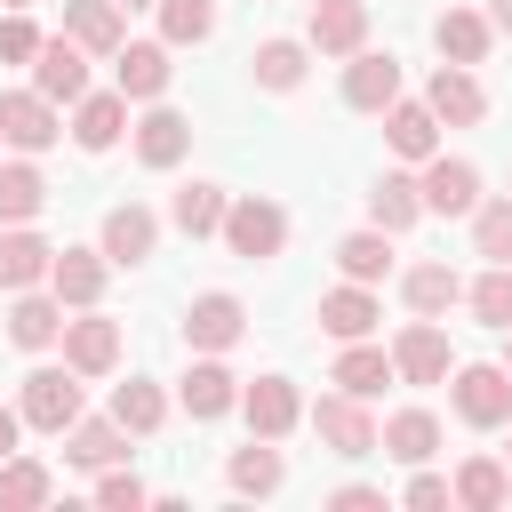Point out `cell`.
I'll use <instances>...</instances> for the list:
<instances>
[{
    "label": "cell",
    "instance_id": "1",
    "mask_svg": "<svg viewBox=\"0 0 512 512\" xmlns=\"http://www.w3.org/2000/svg\"><path fill=\"white\" fill-rule=\"evenodd\" d=\"M448 400H456V416H464V424L496 432V424H512V368H496V360H472V368H456Z\"/></svg>",
    "mask_w": 512,
    "mask_h": 512
},
{
    "label": "cell",
    "instance_id": "2",
    "mask_svg": "<svg viewBox=\"0 0 512 512\" xmlns=\"http://www.w3.org/2000/svg\"><path fill=\"white\" fill-rule=\"evenodd\" d=\"M24 424L32 432H72L80 424V368H32L24 376Z\"/></svg>",
    "mask_w": 512,
    "mask_h": 512
},
{
    "label": "cell",
    "instance_id": "3",
    "mask_svg": "<svg viewBox=\"0 0 512 512\" xmlns=\"http://www.w3.org/2000/svg\"><path fill=\"white\" fill-rule=\"evenodd\" d=\"M224 248L248 256V264H264V256L288 248V216H280L272 200H232V208H224Z\"/></svg>",
    "mask_w": 512,
    "mask_h": 512
},
{
    "label": "cell",
    "instance_id": "4",
    "mask_svg": "<svg viewBox=\"0 0 512 512\" xmlns=\"http://www.w3.org/2000/svg\"><path fill=\"white\" fill-rule=\"evenodd\" d=\"M344 104H352V112H392V104H400V56H392V48H352V64H344Z\"/></svg>",
    "mask_w": 512,
    "mask_h": 512
},
{
    "label": "cell",
    "instance_id": "5",
    "mask_svg": "<svg viewBox=\"0 0 512 512\" xmlns=\"http://www.w3.org/2000/svg\"><path fill=\"white\" fill-rule=\"evenodd\" d=\"M312 432H320L336 456H376V416H368V400H352V392H320Z\"/></svg>",
    "mask_w": 512,
    "mask_h": 512
},
{
    "label": "cell",
    "instance_id": "6",
    "mask_svg": "<svg viewBox=\"0 0 512 512\" xmlns=\"http://www.w3.org/2000/svg\"><path fill=\"white\" fill-rule=\"evenodd\" d=\"M0 136H8L16 152H48V144L64 136L56 96H40V88H8V96H0Z\"/></svg>",
    "mask_w": 512,
    "mask_h": 512
},
{
    "label": "cell",
    "instance_id": "7",
    "mask_svg": "<svg viewBox=\"0 0 512 512\" xmlns=\"http://www.w3.org/2000/svg\"><path fill=\"white\" fill-rule=\"evenodd\" d=\"M32 88L56 96V104H80V96H88V48H80L72 32L40 40V56H32Z\"/></svg>",
    "mask_w": 512,
    "mask_h": 512
},
{
    "label": "cell",
    "instance_id": "8",
    "mask_svg": "<svg viewBox=\"0 0 512 512\" xmlns=\"http://www.w3.org/2000/svg\"><path fill=\"white\" fill-rule=\"evenodd\" d=\"M416 184H424V208H432V216H472V208H480V168H472V160L432 152Z\"/></svg>",
    "mask_w": 512,
    "mask_h": 512
},
{
    "label": "cell",
    "instance_id": "9",
    "mask_svg": "<svg viewBox=\"0 0 512 512\" xmlns=\"http://www.w3.org/2000/svg\"><path fill=\"white\" fill-rule=\"evenodd\" d=\"M240 328H248V312H240V296H224V288L192 296V312H184V344H192V352H232Z\"/></svg>",
    "mask_w": 512,
    "mask_h": 512
},
{
    "label": "cell",
    "instance_id": "10",
    "mask_svg": "<svg viewBox=\"0 0 512 512\" xmlns=\"http://www.w3.org/2000/svg\"><path fill=\"white\" fill-rule=\"evenodd\" d=\"M240 416H248V432H256V440H280V432H296L304 400H296V384H288V376H256V384L240 392Z\"/></svg>",
    "mask_w": 512,
    "mask_h": 512
},
{
    "label": "cell",
    "instance_id": "11",
    "mask_svg": "<svg viewBox=\"0 0 512 512\" xmlns=\"http://www.w3.org/2000/svg\"><path fill=\"white\" fill-rule=\"evenodd\" d=\"M168 40H120V56H112V80H120V96H136V104H152L160 88H168Z\"/></svg>",
    "mask_w": 512,
    "mask_h": 512
},
{
    "label": "cell",
    "instance_id": "12",
    "mask_svg": "<svg viewBox=\"0 0 512 512\" xmlns=\"http://www.w3.org/2000/svg\"><path fill=\"white\" fill-rule=\"evenodd\" d=\"M392 368H400L408 384H448V336L416 312V320L400 328V344H392Z\"/></svg>",
    "mask_w": 512,
    "mask_h": 512
},
{
    "label": "cell",
    "instance_id": "13",
    "mask_svg": "<svg viewBox=\"0 0 512 512\" xmlns=\"http://www.w3.org/2000/svg\"><path fill=\"white\" fill-rule=\"evenodd\" d=\"M176 400H184V408H192L200 424H208V416H232V408H240V376H232V368H224V360L208 352V360H192V368H184Z\"/></svg>",
    "mask_w": 512,
    "mask_h": 512
},
{
    "label": "cell",
    "instance_id": "14",
    "mask_svg": "<svg viewBox=\"0 0 512 512\" xmlns=\"http://www.w3.org/2000/svg\"><path fill=\"white\" fill-rule=\"evenodd\" d=\"M424 104H432L448 128H472V120L488 112V88L472 80V64H440V72H432V88H424Z\"/></svg>",
    "mask_w": 512,
    "mask_h": 512
},
{
    "label": "cell",
    "instance_id": "15",
    "mask_svg": "<svg viewBox=\"0 0 512 512\" xmlns=\"http://www.w3.org/2000/svg\"><path fill=\"white\" fill-rule=\"evenodd\" d=\"M312 48L320 56H352V48H368V8L360 0H312Z\"/></svg>",
    "mask_w": 512,
    "mask_h": 512
},
{
    "label": "cell",
    "instance_id": "16",
    "mask_svg": "<svg viewBox=\"0 0 512 512\" xmlns=\"http://www.w3.org/2000/svg\"><path fill=\"white\" fill-rule=\"evenodd\" d=\"M376 320H384V304L368 296V280H344V288H328V296H320V328H328L336 344H352V336H368Z\"/></svg>",
    "mask_w": 512,
    "mask_h": 512
},
{
    "label": "cell",
    "instance_id": "17",
    "mask_svg": "<svg viewBox=\"0 0 512 512\" xmlns=\"http://www.w3.org/2000/svg\"><path fill=\"white\" fill-rule=\"evenodd\" d=\"M64 32H72L88 56H120V40H128L120 0H64Z\"/></svg>",
    "mask_w": 512,
    "mask_h": 512
},
{
    "label": "cell",
    "instance_id": "18",
    "mask_svg": "<svg viewBox=\"0 0 512 512\" xmlns=\"http://www.w3.org/2000/svg\"><path fill=\"white\" fill-rule=\"evenodd\" d=\"M48 264H56V248H48L32 224H8V232H0V288H40Z\"/></svg>",
    "mask_w": 512,
    "mask_h": 512
},
{
    "label": "cell",
    "instance_id": "19",
    "mask_svg": "<svg viewBox=\"0 0 512 512\" xmlns=\"http://www.w3.org/2000/svg\"><path fill=\"white\" fill-rule=\"evenodd\" d=\"M120 128H128V96H120V88L80 96V112H72V144H80V152H112Z\"/></svg>",
    "mask_w": 512,
    "mask_h": 512
},
{
    "label": "cell",
    "instance_id": "20",
    "mask_svg": "<svg viewBox=\"0 0 512 512\" xmlns=\"http://www.w3.org/2000/svg\"><path fill=\"white\" fill-rule=\"evenodd\" d=\"M384 144H392L400 160H432V152H440V112H432V104H408V96H400V104L384 112Z\"/></svg>",
    "mask_w": 512,
    "mask_h": 512
},
{
    "label": "cell",
    "instance_id": "21",
    "mask_svg": "<svg viewBox=\"0 0 512 512\" xmlns=\"http://www.w3.org/2000/svg\"><path fill=\"white\" fill-rule=\"evenodd\" d=\"M184 144H192V120H184V112L152 104V112L136 120V160H144V168H176V160H184Z\"/></svg>",
    "mask_w": 512,
    "mask_h": 512
},
{
    "label": "cell",
    "instance_id": "22",
    "mask_svg": "<svg viewBox=\"0 0 512 512\" xmlns=\"http://www.w3.org/2000/svg\"><path fill=\"white\" fill-rule=\"evenodd\" d=\"M152 240H160V216H152L144 200H128V208L104 216V256H112V264H144Z\"/></svg>",
    "mask_w": 512,
    "mask_h": 512
},
{
    "label": "cell",
    "instance_id": "23",
    "mask_svg": "<svg viewBox=\"0 0 512 512\" xmlns=\"http://www.w3.org/2000/svg\"><path fill=\"white\" fill-rule=\"evenodd\" d=\"M104 248H56V264H48V288L64 296V304H96L104 296Z\"/></svg>",
    "mask_w": 512,
    "mask_h": 512
},
{
    "label": "cell",
    "instance_id": "24",
    "mask_svg": "<svg viewBox=\"0 0 512 512\" xmlns=\"http://www.w3.org/2000/svg\"><path fill=\"white\" fill-rule=\"evenodd\" d=\"M8 336H16L24 352H48V344L64 336V296H32V288H16V304H8Z\"/></svg>",
    "mask_w": 512,
    "mask_h": 512
},
{
    "label": "cell",
    "instance_id": "25",
    "mask_svg": "<svg viewBox=\"0 0 512 512\" xmlns=\"http://www.w3.org/2000/svg\"><path fill=\"white\" fill-rule=\"evenodd\" d=\"M400 368H392V352L384 344H368V336H352L344 352H336V392H352V400H368V392H384Z\"/></svg>",
    "mask_w": 512,
    "mask_h": 512
},
{
    "label": "cell",
    "instance_id": "26",
    "mask_svg": "<svg viewBox=\"0 0 512 512\" xmlns=\"http://www.w3.org/2000/svg\"><path fill=\"white\" fill-rule=\"evenodd\" d=\"M376 448H384L392 464H432V448H440V416H432V408H400V416L376 432Z\"/></svg>",
    "mask_w": 512,
    "mask_h": 512
},
{
    "label": "cell",
    "instance_id": "27",
    "mask_svg": "<svg viewBox=\"0 0 512 512\" xmlns=\"http://www.w3.org/2000/svg\"><path fill=\"white\" fill-rule=\"evenodd\" d=\"M64 456L88 464V472H104V464L128 456V424H120V416H80V424L64 432Z\"/></svg>",
    "mask_w": 512,
    "mask_h": 512
},
{
    "label": "cell",
    "instance_id": "28",
    "mask_svg": "<svg viewBox=\"0 0 512 512\" xmlns=\"http://www.w3.org/2000/svg\"><path fill=\"white\" fill-rule=\"evenodd\" d=\"M64 360H72L80 376H104V368L120 360V328L96 320V312H88V320H64Z\"/></svg>",
    "mask_w": 512,
    "mask_h": 512
},
{
    "label": "cell",
    "instance_id": "29",
    "mask_svg": "<svg viewBox=\"0 0 512 512\" xmlns=\"http://www.w3.org/2000/svg\"><path fill=\"white\" fill-rule=\"evenodd\" d=\"M448 488H456V504H464V512H496V504L512 496V464H496V456H464Z\"/></svg>",
    "mask_w": 512,
    "mask_h": 512
},
{
    "label": "cell",
    "instance_id": "30",
    "mask_svg": "<svg viewBox=\"0 0 512 512\" xmlns=\"http://www.w3.org/2000/svg\"><path fill=\"white\" fill-rule=\"evenodd\" d=\"M48 208V176L32 168V152L24 160H0V224H32Z\"/></svg>",
    "mask_w": 512,
    "mask_h": 512
},
{
    "label": "cell",
    "instance_id": "31",
    "mask_svg": "<svg viewBox=\"0 0 512 512\" xmlns=\"http://www.w3.org/2000/svg\"><path fill=\"white\" fill-rule=\"evenodd\" d=\"M432 40H440V56H448V64H480V56H488V40H496V24H488L480 8H448V16L432 24Z\"/></svg>",
    "mask_w": 512,
    "mask_h": 512
},
{
    "label": "cell",
    "instance_id": "32",
    "mask_svg": "<svg viewBox=\"0 0 512 512\" xmlns=\"http://www.w3.org/2000/svg\"><path fill=\"white\" fill-rule=\"evenodd\" d=\"M224 184H184L176 200H168V224L184 232V240H208V232H224Z\"/></svg>",
    "mask_w": 512,
    "mask_h": 512
},
{
    "label": "cell",
    "instance_id": "33",
    "mask_svg": "<svg viewBox=\"0 0 512 512\" xmlns=\"http://www.w3.org/2000/svg\"><path fill=\"white\" fill-rule=\"evenodd\" d=\"M400 296H408V312H424V320H440L456 296H464V280L448 272V264H408V280H400Z\"/></svg>",
    "mask_w": 512,
    "mask_h": 512
},
{
    "label": "cell",
    "instance_id": "34",
    "mask_svg": "<svg viewBox=\"0 0 512 512\" xmlns=\"http://www.w3.org/2000/svg\"><path fill=\"white\" fill-rule=\"evenodd\" d=\"M48 496H56V472L48 464H32V456H8L0 464V512H32Z\"/></svg>",
    "mask_w": 512,
    "mask_h": 512
},
{
    "label": "cell",
    "instance_id": "35",
    "mask_svg": "<svg viewBox=\"0 0 512 512\" xmlns=\"http://www.w3.org/2000/svg\"><path fill=\"white\" fill-rule=\"evenodd\" d=\"M368 216H376L384 232H408V224L424 216V184H416V176H384V184L368 192Z\"/></svg>",
    "mask_w": 512,
    "mask_h": 512
},
{
    "label": "cell",
    "instance_id": "36",
    "mask_svg": "<svg viewBox=\"0 0 512 512\" xmlns=\"http://www.w3.org/2000/svg\"><path fill=\"white\" fill-rule=\"evenodd\" d=\"M336 264H344V280H384L392 272V232L376 224V232H344L336 240Z\"/></svg>",
    "mask_w": 512,
    "mask_h": 512
},
{
    "label": "cell",
    "instance_id": "37",
    "mask_svg": "<svg viewBox=\"0 0 512 512\" xmlns=\"http://www.w3.org/2000/svg\"><path fill=\"white\" fill-rule=\"evenodd\" d=\"M248 72H256V88L288 96V88H304V48H296V40H264V48L248 56Z\"/></svg>",
    "mask_w": 512,
    "mask_h": 512
},
{
    "label": "cell",
    "instance_id": "38",
    "mask_svg": "<svg viewBox=\"0 0 512 512\" xmlns=\"http://www.w3.org/2000/svg\"><path fill=\"white\" fill-rule=\"evenodd\" d=\"M280 480H288V464H280L272 440H248V448L232 456V488H240V496H272Z\"/></svg>",
    "mask_w": 512,
    "mask_h": 512
},
{
    "label": "cell",
    "instance_id": "39",
    "mask_svg": "<svg viewBox=\"0 0 512 512\" xmlns=\"http://www.w3.org/2000/svg\"><path fill=\"white\" fill-rule=\"evenodd\" d=\"M112 416H120L128 432H160V424H168V400H160V384H144V376H128V384L112 392Z\"/></svg>",
    "mask_w": 512,
    "mask_h": 512
},
{
    "label": "cell",
    "instance_id": "40",
    "mask_svg": "<svg viewBox=\"0 0 512 512\" xmlns=\"http://www.w3.org/2000/svg\"><path fill=\"white\" fill-rule=\"evenodd\" d=\"M216 32V0H160V40L168 48H192Z\"/></svg>",
    "mask_w": 512,
    "mask_h": 512
},
{
    "label": "cell",
    "instance_id": "41",
    "mask_svg": "<svg viewBox=\"0 0 512 512\" xmlns=\"http://www.w3.org/2000/svg\"><path fill=\"white\" fill-rule=\"evenodd\" d=\"M472 248H480L488 264H512V192L472 208Z\"/></svg>",
    "mask_w": 512,
    "mask_h": 512
},
{
    "label": "cell",
    "instance_id": "42",
    "mask_svg": "<svg viewBox=\"0 0 512 512\" xmlns=\"http://www.w3.org/2000/svg\"><path fill=\"white\" fill-rule=\"evenodd\" d=\"M464 304H472L488 328H512V264H488V272L464 288Z\"/></svg>",
    "mask_w": 512,
    "mask_h": 512
},
{
    "label": "cell",
    "instance_id": "43",
    "mask_svg": "<svg viewBox=\"0 0 512 512\" xmlns=\"http://www.w3.org/2000/svg\"><path fill=\"white\" fill-rule=\"evenodd\" d=\"M32 56H40V24L24 8H8L0 16V64H32Z\"/></svg>",
    "mask_w": 512,
    "mask_h": 512
},
{
    "label": "cell",
    "instance_id": "44",
    "mask_svg": "<svg viewBox=\"0 0 512 512\" xmlns=\"http://www.w3.org/2000/svg\"><path fill=\"white\" fill-rule=\"evenodd\" d=\"M96 504H112V512H136V504H144V480L104 464V480H96Z\"/></svg>",
    "mask_w": 512,
    "mask_h": 512
},
{
    "label": "cell",
    "instance_id": "45",
    "mask_svg": "<svg viewBox=\"0 0 512 512\" xmlns=\"http://www.w3.org/2000/svg\"><path fill=\"white\" fill-rule=\"evenodd\" d=\"M408 504H416V512H440V504H456V488H448L440 472H416V480H408Z\"/></svg>",
    "mask_w": 512,
    "mask_h": 512
},
{
    "label": "cell",
    "instance_id": "46",
    "mask_svg": "<svg viewBox=\"0 0 512 512\" xmlns=\"http://www.w3.org/2000/svg\"><path fill=\"white\" fill-rule=\"evenodd\" d=\"M328 504H336V512H384V488H368V480H352V488H336Z\"/></svg>",
    "mask_w": 512,
    "mask_h": 512
},
{
    "label": "cell",
    "instance_id": "47",
    "mask_svg": "<svg viewBox=\"0 0 512 512\" xmlns=\"http://www.w3.org/2000/svg\"><path fill=\"white\" fill-rule=\"evenodd\" d=\"M16 432H24V408H0V464L16 456Z\"/></svg>",
    "mask_w": 512,
    "mask_h": 512
},
{
    "label": "cell",
    "instance_id": "48",
    "mask_svg": "<svg viewBox=\"0 0 512 512\" xmlns=\"http://www.w3.org/2000/svg\"><path fill=\"white\" fill-rule=\"evenodd\" d=\"M488 24H496V32H512V0H496V8H488Z\"/></svg>",
    "mask_w": 512,
    "mask_h": 512
},
{
    "label": "cell",
    "instance_id": "49",
    "mask_svg": "<svg viewBox=\"0 0 512 512\" xmlns=\"http://www.w3.org/2000/svg\"><path fill=\"white\" fill-rule=\"evenodd\" d=\"M120 8H160V0H120Z\"/></svg>",
    "mask_w": 512,
    "mask_h": 512
},
{
    "label": "cell",
    "instance_id": "50",
    "mask_svg": "<svg viewBox=\"0 0 512 512\" xmlns=\"http://www.w3.org/2000/svg\"><path fill=\"white\" fill-rule=\"evenodd\" d=\"M8 8H32V0H8Z\"/></svg>",
    "mask_w": 512,
    "mask_h": 512
},
{
    "label": "cell",
    "instance_id": "51",
    "mask_svg": "<svg viewBox=\"0 0 512 512\" xmlns=\"http://www.w3.org/2000/svg\"><path fill=\"white\" fill-rule=\"evenodd\" d=\"M504 336H512V328H504ZM504 368H512V352H504Z\"/></svg>",
    "mask_w": 512,
    "mask_h": 512
},
{
    "label": "cell",
    "instance_id": "52",
    "mask_svg": "<svg viewBox=\"0 0 512 512\" xmlns=\"http://www.w3.org/2000/svg\"><path fill=\"white\" fill-rule=\"evenodd\" d=\"M0 144H8V136H0Z\"/></svg>",
    "mask_w": 512,
    "mask_h": 512
},
{
    "label": "cell",
    "instance_id": "53",
    "mask_svg": "<svg viewBox=\"0 0 512 512\" xmlns=\"http://www.w3.org/2000/svg\"><path fill=\"white\" fill-rule=\"evenodd\" d=\"M504 464H512V456H504Z\"/></svg>",
    "mask_w": 512,
    "mask_h": 512
}]
</instances>
